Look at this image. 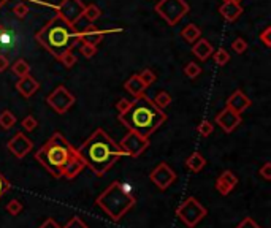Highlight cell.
<instances>
[{"mask_svg":"<svg viewBox=\"0 0 271 228\" xmlns=\"http://www.w3.org/2000/svg\"><path fill=\"white\" fill-rule=\"evenodd\" d=\"M235 228H260V225H258L252 217H244Z\"/></svg>","mask_w":271,"mask_h":228,"instance_id":"38","label":"cell"},{"mask_svg":"<svg viewBox=\"0 0 271 228\" xmlns=\"http://www.w3.org/2000/svg\"><path fill=\"white\" fill-rule=\"evenodd\" d=\"M165 111L159 110L152 100L146 95L135 98L132 106L124 114H119V122L127 127L129 131H136L144 138H149L167 121Z\"/></svg>","mask_w":271,"mask_h":228,"instance_id":"2","label":"cell"},{"mask_svg":"<svg viewBox=\"0 0 271 228\" xmlns=\"http://www.w3.org/2000/svg\"><path fill=\"white\" fill-rule=\"evenodd\" d=\"M152 103L157 106L159 110L164 111L165 108L170 106V103H171V95L168 92H165V91H162V92H159L157 95H155V98L152 100Z\"/></svg>","mask_w":271,"mask_h":228,"instance_id":"27","label":"cell"},{"mask_svg":"<svg viewBox=\"0 0 271 228\" xmlns=\"http://www.w3.org/2000/svg\"><path fill=\"white\" fill-rule=\"evenodd\" d=\"M16 89H17V92L22 95V97L30 98L40 89V84H38L37 80H35V78L27 75V76L19 78V81L16 82Z\"/></svg>","mask_w":271,"mask_h":228,"instance_id":"17","label":"cell"},{"mask_svg":"<svg viewBox=\"0 0 271 228\" xmlns=\"http://www.w3.org/2000/svg\"><path fill=\"white\" fill-rule=\"evenodd\" d=\"M224 2H227V0H224Z\"/></svg>","mask_w":271,"mask_h":228,"instance_id":"48","label":"cell"},{"mask_svg":"<svg viewBox=\"0 0 271 228\" xmlns=\"http://www.w3.org/2000/svg\"><path fill=\"white\" fill-rule=\"evenodd\" d=\"M84 7L86 5L83 3V0H62L56 7V11L59 17H62L70 26H75L83 17Z\"/></svg>","mask_w":271,"mask_h":228,"instance_id":"10","label":"cell"},{"mask_svg":"<svg viewBox=\"0 0 271 228\" xmlns=\"http://www.w3.org/2000/svg\"><path fill=\"white\" fill-rule=\"evenodd\" d=\"M15 124H16V117L10 110H5L0 113V127L5 130H10Z\"/></svg>","mask_w":271,"mask_h":228,"instance_id":"26","label":"cell"},{"mask_svg":"<svg viewBox=\"0 0 271 228\" xmlns=\"http://www.w3.org/2000/svg\"><path fill=\"white\" fill-rule=\"evenodd\" d=\"M225 103H227L225 108H228V110H232L235 113L241 114V113H244L252 105V101H251V98L248 97V95L243 94V91H235L230 95V97L227 98Z\"/></svg>","mask_w":271,"mask_h":228,"instance_id":"16","label":"cell"},{"mask_svg":"<svg viewBox=\"0 0 271 228\" xmlns=\"http://www.w3.org/2000/svg\"><path fill=\"white\" fill-rule=\"evenodd\" d=\"M8 67H10V61H8V57L5 56V54H0V73L7 70Z\"/></svg>","mask_w":271,"mask_h":228,"instance_id":"45","label":"cell"},{"mask_svg":"<svg viewBox=\"0 0 271 228\" xmlns=\"http://www.w3.org/2000/svg\"><path fill=\"white\" fill-rule=\"evenodd\" d=\"M11 70H13V73L19 78L30 75V65L27 64V61H24V59H17V61H15V64H11Z\"/></svg>","mask_w":271,"mask_h":228,"instance_id":"24","label":"cell"},{"mask_svg":"<svg viewBox=\"0 0 271 228\" xmlns=\"http://www.w3.org/2000/svg\"><path fill=\"white\" fill-rule=\"evenodd\" d=\"M78 157H80V154H78L76 147L71 146L60 131L52 133L50 140L46 141V145L41 146L38 152H35L37 162L54 178H62L65 168Z\"/></svg>","mask_w":271,"mask_h":228,"instance_id":"4","label":"cell"},{"mask_svg":"<svg viewBox=\"0 0 271 228\" xmlns=\"http://www.w3.org/2000/svg\"><path fill=\"white\" fill-rule=\"evenodd\" d=\"M22 203L19 200H11L8 205H7V212L11 214V215H17V214H21L22 212Z\"/></svg>","mask_w":271,"mask_h":228,"instance_id":"32","label":"cell"},{"mask_svg":"<svg viewBox=\"0 0 271 228\" xmlns=\"http://www.w3.org/2000/svg\"><path fill=\"white\" fill-rule=\"evenodd\" d=\"M149 179L159 190H167L174 181H176V173L173 171V168L170 165L162 162V163H159L152 171H151Z\"/></svg>","mask_w":271,"mask_h":228,"instance_id":"11","label":"cell"},{"mask_svg":"<svg viewBox=\"0 0 271 228\" xmlns=\"http://www.w3.org/2000/svg\"><path fill=\"white\" fill-rule=\"evenodd\" d=\"M154 10L157 11L170 26H176V24L189 13L190 7L186 0H159Z\"/></svg>","mask_w":271,"mask_h":228,"instance_id":"7","label":"cell"},{"mask_svg":"<svg viewBox=\"0 0 271 228\" xmlns=\"http://www.w3.org/2000/svg\"><path fill=\"white\" fill-rule=\"evenodd\" d=\"M38 228H62V227H60L59 224H57V222L56 220H54V219H46L45 222H43V224H41Z\"/></svg>","mask_w":271,"mask_h":228,"instance_id":"44","label":"cell"},{"mask_svg":"<svg viewBox=\"0 0 271 228\" xmlns=\"http://www.w3.org/2000/svg\"><path fill=\"white\" fill-rule=\"evenodd\" d=\"M13 41H15V35L3 24H0V48L2 49H8L13 45Z\"/></svg>","mask_w":271,"mask_h":228,"instance_id":"23","label":"cell"},{"mask_svg":"<svg viewBox=\"0 0 271 228\" xmlns=\"http://www.w3.org/2000/svg\"><path fill=\"white\" fill-rule=\"evenodd\" d=\"M260 40L263 41V45L267 48H271V27H267L260 33Z\"/></svg>","mask_w":271,"mask_h":228,"instance_id":"43","label":"cell"},{"mask_svg":"<svg viewBox=\"0 0 271 228\" xmlns=\"http://www.w3.org/2000/svg\"><path fill=\"white\" fill-rule=\"evenodd\" d=\"M113 32H120V29H113V31H99L95 26H87L83 32H80V41H83L84 45L95 46L103 40L105 33H113Z\"/></svg>","mask_w":271,"mask_h":228,"instance_id":"14","label":"cell"},{"mask_svg":"<svg viewBox=\"0 0 271 228\" xmlns=\"http://www.w3.org/2000/svg\"><path fill=\"white\" fill-rule=\"evenodd\" d=\"M95 52H97V48L95 46H90V45H81V54L84 57H87V59H90V57H94L95 56Z\"/></svg>","mask_w":271,"mask_h":228,"instance_id":"40","label":"cell"},{"mask_svg":"<svg viewBox=\"0 0 271 228\" xmlns=\"http://www.w3.org/2000/svg\"><path fill=\"white\" fill-rule=\"evenodd\" d=\"M149 138H144L136 131H129L122 140H120L119 146L120 149L129 155V157H140V155L149 147Z\"/></svg>","mask_w":271,"mask_h":228,"instance_id":"9","label":"cell"},{"mask_svg":"<svg viewBox=\"0 0 271 228\" xmlns=\"http://www.w3.org/2000/svg\"><path fill=\"white\" fill-rule=\"evenodd\" d=\"M35 40L51 56L57 59L64 52L71 51L80 43V33L76 32V29L73 26H70L62 17H59L56 15L35 33Z\"/></svg>","mask_w":271,"mask_h":228,"instance_id":"3","label":"cell"},{"mask_svg":"<svg viewBox=\"0 0 271 228\" xmlns=\"http://www.w3.org/2000/svg\"><path fill=\"white\" fill-rule=\"evenodd\" d=\"M57 61L62 64L65 68H71L76 64V56L71 51H68V52H64L60 57H57Z\"/></svg>","mask_w":271,"mask_h":228,"instance_id":"28","label":"cell"},{"mask_svg":"<svg viewBox=\"0 0 271 228\" xmlns=\"http://www.w3.org/2000/svg\"><path fill=\"white\" fill-rule=\"evenodd\" d=\"M237 185H238V178L230 170H225L218 179H216V190H218L222 196H227Z\"/></svg>","mask_w":271,"mask_h":228,"instance_id":"15","label":"cell"},{"mask_svg":"<svg viewBox=\"0 0 271 228\" xmlns=\"http://www.w3.org/2000/svg\"><path fill=\"white\" fill-rule=\"evenodd\" d=\"M216 124H218L225 133H232V131L241 124V114L228 110V108H224L219 114H216Z\"/></svg>","mask_w":271,"mask_h":228,"instance_id":"13","label":"cell"},{"mask_svg":"<svg viewBox=\"0 0 271 228\" xmlns=\"http://www.w3.org/2000/svg\"><path fill=\"white\" fill-rule=\"evenodd\" d=\"M76 151L86 166L97 176H103L108 170H111L118 159L127 155L103 129L95 130L80 147H76Z\"/></svg>","mask_w":271,"mask_h":228,"instance_id":"1","label":"cell"},{"mask_svg":"<svg viewBox=\"0 0 271 228\" xmlns=\"http://www.w3.org/2000/svg\"><path fill=\"white\" fill-rule=\"evenodd\" d=\"M135 203H136V198L134 196V192H132L130 185L119 181L111 182L110 187H106L97 196V205L114 222L122 219L125 212L135 206Z\"/></svg>","mask_w":271,"mask_h":228,"instance_id":"5","label":"cell"},{"mask_svg":"<svg viewBox=\"0 0 271 228\" xmlns=\"http://www.w3.org/2000/svg\"><path fill=\"white\" fill-rule=\"evenodd\" d=\"M219 13L222 15V17H224L225 21L233 22V21H237L238 17L241 16V13H243V8H241V5L233 3V2H230V0H227V2H224L219 7Z\"/></svg>","mask_w":271,"mask_h":228,"instance_id":"18","label":"cell"},{"mask_svg":"<svg viewBox=\"0 0 271 228\" xmlns=\"http://www.w3.org/2000/svg\"><path fill=\"white\" fill-rule=\"evenodd\" d=\"M197 130H198V133H200L202 136H209L214 131V127H213V124H211L209 121H202L200 124H198Z\"/></svg>","mask_w":271,"mask_h":228,"instance_id":"33","label":"cell"},{"mask_svg":"<svg viewBox=\"0 0 271 228\" xmlns=\"http://www.w3.org/2000/svg\"><path fill=\"white\" fill-rule=\"evenodd\" d=\"M46 101L57 114H65L71 106L75 105V95L71 94L65 86H57L46 97Z\"/></svg>","mask_w":271,"mask_h":228,"instance_id":"8","label":"cell"},{"mask_svg":"<svg viewBox=\"0 0 271 228\" xmlns=\"http://www.w3.org/2000/svg\"><path fill=\"white\" fill-rule=\"evenodd\" d=\"M132 106V101L127 100V98H120L118 100V103H116V110L119 111V114H124L125 111L129 110V108Z\"/></svg>","mask_w":271,"mask_h":228,"instance_id":"41","label":"cell"},{"mask_svg":"<svg viewBox=\"0 0 271 228\" xmlns=\"http://www.w3.org/2000/svg\"><path fill=\"white\" fill-rule=\"evenodd\" d=\"M13 13H15V16L17 17V19H24V17L29 15V7L27 5H24V3H17V5H15Z\"/></svg>","mask_w":271,"mask_h":228,"instance_id":"36","label":"cell"},{"mask_svg":"<svg viewBox=\"0 0 271 228\" xmlns=\"http://www.w3.org/2000/svg\"><path fill=\"white\" fill-rule=\"evenodd\" d=\"M179 35H181V37H183L186 41H187V43H195V41L200 40L202 31L195 26V24H187V26H186V27L183 29V31H181Z\"/></svg>","mask_w":271,"mask_h":228,"instance_id":"22","label":"cell"},{"mask_svg":"<svg viewBox=\"0 0 271 228\" xmlns=\"http://www.w3.org/2000/svg\"><path fill=\"white\" fill-rule=\"evenodd\" d=\"M204 165H206V160H204V157L200 152H194L192 155H189L187 160H186V166H187L192 173H200L204 168Z\"/></svg>","mask_w":271,"mask_h":228,"instance_id":"21","label":"cell"},{"mask_svg":"<svg viewBox=\"0 0 271 228\" xmlns=\"http://www.w3.org/2000/svg\"><path fill=\"white\" fill-rule=\"evenodd\" d=\"M124 89L129 94L134 95L135 98H138V97H141V95H144L146 86H144V82L140 80V76H138V75H132L129 80L124 82Z\"/></svg>","mask_w":271,"mask_h":228,"instance_id":"19","label":"cell"},{"mask_svg":"<svg viewBox=\"0 0 271 228\" xmlns=\"http://www.w3.org/2000/svg\"><path fill=\"white\" fill-rule=\"evenodd\" d=\"M7 147H8V151L15 155V157L24 159L34 149V143L30 141V138L26 136V133H22V131H17V133L8 141Z\"/></svg>","mask_w":271,"mask_h":228,"instance_id":"12","label":"cell"},{"mask_svg":"<svg viewBox=\"0 0 271 228\" xmlns=\"http://www.w3.org/2000/svg\"><path fill=\"white\" fill-rule=\"evenodd\" d=\"M8 2H10V0H0V7H3V5L8 3Z\"/></svg>","mask_w":271,"mask_h":228,"instance_id":"46","label":"cell"},{"mask_svg":"<svg viewBox=\"0 0 271 228\" xmlns=\"http://www.w3.org/2000/svg\"><path fill=\"white\" fill-rule=\"evenodd\" d=\"M230 2H233V3H238V5H239L241 2H243V0H230Z\"/></svg>","mask_w":271,"mask_h":228,"instance_id":"47","label":"cell"},{"mask_svg":"<svg viewBox=\"0 0 271 228\" xmlns=\"http://www.w3.org/2000/svg\"><path fill=\"white\" fill-rule=\"evenodd\" d=\"M232 49L237 54H243L248 51V43H246V40L243 38H237L232 41Z\"/></svg>","mask_w":271,"mask_h":228,"instance_id":"34","label":"cell"},{"mask_svg":"<svg viewBox=\"0 0 271 228\" xmlns=\"http://www.w3.org/2000/svg\"><path fill=\"white\" fill-rule=\"evenodd\" d=\"M102 16V10L97 7V5H94V3H89L84 7V13H83V17H86V19L89 22H94V21H97L99 17Z\"/></svg>","mask_w":271,"mask_h":228,"instance_id":"25","label":"cell"},{"mask_svg":"<svg viewBox=\"0 0 271 228\" xmlns=\"http://www.w3.org/2000/svg\"><path fill=\"white\" fill-rule=\"evenodd\" d=\"M213 57H214V62L218 64V65H225L228 61H230V54H228L224 48H220V49H218V51H214L213 52Z\"/></svg>","mask_w":271,"mask_h":228,"instance_id":"29","label":"cell"},{"mask_svg":"<svg viewBox=\"0 0 271 228\" xmlns=\"http://www.w3.org/2000/svg\"><path fill=\"white\" fill-rule=\"evenodd\" d=\"M184 73L187 78H190V80H195L197 76H200L202 68L198 67L195 62H187V65L184 67Z\"/></svg>","mask_w":271,"mask_h":228,"instance_id":"30","label":"cell"},{"mask_svg":"<svg viewBox=\"0 0 271 228\" xmlns=\"http://www.w3.org/2000/svg\"><path fill=\"white\" fill-rule=\"evenodd\" d=\"M10 189H11L10 181L2 175V173H0V198H2L5 194H7V192H8Z\"/></svg>","mask_w":271,"mask_h":228,"instance_id":"39","label":"cell"},{"mask_svg":"<svg viewBox=\"0 0 271 228\" xmlns=\"http://www.w3.org/2000/svg\"><path fill=\"white\" fill-rule=\"evenodd\" d=\"M22 127L26 129L27 131H32L38 127V121L34 116H26L22 119Z\"/></svg>","mask_w":271,"mask_h":228,"instance_id":"35","label":"cell"},{"mask_svg":"<svg viewBox=\"0 0 271 228\" xmlns=\"http://www.w3.org/2000/svg\"><path fill=\"white\" fill-rule=\"evenodd\" d=\"M206 214V208L195 196H187L176 208V215L187 228H195V225L200 224V220H203Z\"/></svg>","mask_w":271,"mask_h":228,"instance_id":"6","label":"cell"},{"mask_svg":"<svg viewBox=\"0 0 271 228\" xmlns=\"http://www.w3.org/2000/svg\"><path fill=\"white\" fill-rule=\"evenodd\" d=\"M62 228H89V227L86 225V222L81 220L80 217H78V215H75V217H71L67 222V225L62 227Z\"/></svg>","mask_w":271,"mask_h":228,"instance_id":"37","label":"cell"},{"mask_svg":"<svg viewBox=\"0 0 271 228\" xmlns=\"http://www.w3.org/2000/svg\"><path fill=\"white\" fill-rule=\"evenodd\" d=\"M258 173H260V176L265 179V181H270V179H271V163H270V162H267V163H265L260 170H258Z\"/></svg>","mask_w":271,"mask_h":228,"instance_id":"42","label":"cell"},{"mask_svg":"<svg viewBox=\"0 0 271 228\" xmlns=\"http://www.w3.org/2000/svg\"><path fill=\"white\" fill-rule=\"evenodd\" d=\"M192 52H194L195 56H197L198 59H200V61H206V59H209L211 56H213L214 48H213V45H211L208 40L200 38V40L195 41V43H194V48H192Z\"/></svg>","mask_w":271,"mask_h":228,"instance_id":"20","label":"cell"},{"mask_svg":"<svg viewBox=\"0 0 271 228\" xmlns=\"http://www.w3.org/2000/svg\"><path fill=\"white\" fill-rule=\"evenodd\" d=\"M138 76H140V80L144 82V86H151L155 80H157V76L154 75V71L152 70H149V68H144L141 73H138Z\"/></svg>","mask_w":271,"mask_h":228,"instance_id":"31","label":"cell"}]
</instances>
